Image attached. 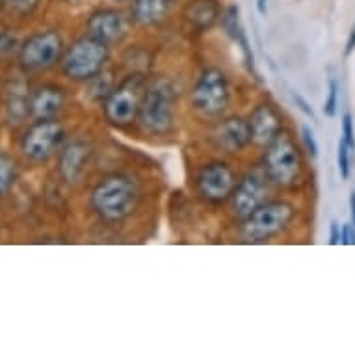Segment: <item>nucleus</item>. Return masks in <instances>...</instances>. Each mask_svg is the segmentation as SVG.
I'll use <instances>...</instances> for the list:
<instances>
[{
    "label": "nucleus",
    "instance_id": "f257e3e1",
    "mask_svg": "<svg viewBox=\"0 0 355 355\" xmlns=\"http://www.w3.org/2000/svg\"><path fill=\"white\" fill-rule=\"evenodd\" d=\"M140 198V184L130 175L110 173L95 184L89 205L101 220L117 223L138 209Z\"/></svg>",
    "mask_w": 355,
    "mask_h": 355
},
{
    "label": "nucleus",
    "instance_id": "f03ea898",
    "mask_svg": "<svg viewBox=\"0 0 355 355\" xmlns=\"http://www.w3.org/2000/svg\"><path fill=\"white\" fill-rule=\"evenodd\" d=\"M177 92L168 78H155L146 86L138 121L153 136H166L175 127Z\"/></svg>",
    "mask_w": 355,
    "mask_h": 355
},
{
    "label": "nucleus",
    "instance_id": "7ed1b4c3",
    "mask_svg": "<svg viewBox=\"0 0 355 355\" xmlns=\"http://www.w3.org/2000/svg\"><path fill=\"white\" fill-rule=\"evenodd\" d=\"M262 169L275 187H292L302 177V155L291 135L279 132L270 141L262 157Z\"/></svg>",
    "mask_w": 355,
    "mask_h": 355
},
{
    "label": "nucleus",
    "instance_id": "20e7f679",
    "mask_svg": "<svg viewBox=\"0 0 355 355\" xmlns=\"http://www.w3.org/2000/svg\"><path fill=\"white\" fill-rule=\"evenodd\" d=\"M108 58H110V47L94 40L92 35H86L65 49L62 56V71L69 80H92L101 75Z\"/></svg>",
    "mask_w": 355,
    "mask_h": 355
},
{
    "label": "nucleus",
    "instance_id": "39448f33",
    "mask_svg": "<svg viewBox=\"0 0 355 355\" xmlns=\"http://www.w3.org/2000/svg\"><path fill=\"white\" fill-rule=\"evenodd\" d=\"M146 82L140 75L125 78L117 87H114L103 103V114L112 127L125 128L138 121L141 97L146 92Z\"/></svg>",
    "mask_w": 355,
    "mask_h": 355
},
{
    "label": "nucleus",
    "instance_id": "423d86ee",
    "mask_svg": "<svg viewBox=\"0 0 355 355\" xmlns=\"http://www.w3.org/2000/svg\"><path fill=\"white\" fill-rule=\"evenodd\" d=\"M294 218V209L286 201H266L251 214L242 218L240 233L248 242H266L283 229Z\"/></svg>",
    "mask_w": 355,
    "mask_h": 355
},
{
    "label": "nucleus",
    "instance_id": "0eeeda50",
    "mask_svg": "<svg viewBox=\"0 0 355 355\" xmlns=\"http://www.w3.org/2000/svg\"><path fill=\"white\" fill-rule=\"evenodd\" d=\"M229 80L225 73L218 67H209L199 75L196 86L192 87L193 110L203 117H220L229 106Z\"/></svg>",
    "mask_w": 355,
    "mask_h": 355
},
{
    "label": "nucleus",
    "instance_id": "6e6552de",
    "mask_svg": "<svg viewBox=\"0 0 355 355\" xmlns=\"http://www.w3.org/2000/svg\"><path fill=\"white\" fill-rule=\"evenodd\" d=\"M64 40L56 30L30 35L19 47V65L24 71H45L62 62Z\"/></svg>",
    "mask_w": 355,
    "mask_h": 355
},
{
    "label": "nucleus",
    "instance_id": "1a4fd4ad",
    "mask_svg": "<svg viewBox=\"0 0 355 355\" xmlns=\"http://www.w3.org/2000/svg\"><path fill=\"white\" fill-rule=\"evenodd\" d=\"M65 128L58 119H37L24 132L21 151L34 162H45L58 151L64 141Z\"/></svg>",
    "mask_w": 355,
    "mask_h": 355
},
{
    "label": "nucleus",
    "instance_id": "9d476101",
    "mask_svg": "<svg viewBox=\"0 0 355 355\" xmlns=\"http://www.w3.org/2000/svg\"><path fill=\"white\" fill-rule=\"evenodd\" d=\"M239 177L227 162H209L199 169L196 188L199 198L210 205H221L231 199Z\"/></svg>",
    "mask_w": 355,
    "mask_h": 355
},
{
    "label": "nucleus",
    "instance_id": "9b49d317",
    "mask_svg": "<svg viewBox=\"0 0 355 355\" xmlns=\"http://www.w3.org/2000/svg\"><path fill=\"white\" fill-rule=\"evenodd\" d=\"M270 187H272V181H270L268 175L264 173L262 168L245 173L236 182V188H234L233 196H231L234 214L242 220L248 214H251L253 210L259 209L262 203H266Z\"/></svg>",
    "mask_w": 355,
    "mask_h": 355
},
{
    "label": "nucleus",
    "instance_id": "f8f14e48",
    "mask_svg": "<svg viewBox=\"0 0 355 355\" xmlns=\"http://www.w3.org/2000/svg\"><path fill=\"white\" fill-rule=\"evenodd\" d=\"M86 28L87 35L112 47L116 43H121L128 35V19L119 10L103 8L89 15Z\"/></svg>",
    "mask_w": 355,
    "mask_h": 355
},
{
    "label": "nucleus",
    "instance_id": "ddd939ff",
    "mask_svg": "<svg viewBox=\"0 0 355 355\" xmlns=\"http://www.w3.org/2000/svg\"><path fill=\"white\" fill-rule=\"evenodd\" d=\"M212 141L223 153H240L250 146L251 128L250 121L240 116L221 119L212 130Z\"/></svg>",
    "mask_w": 355,
    "mask_h": 355
},
{
    "label": "nucleus",
    "instance_id": "4468645a",
    "mask_svg": "<svg viewBox=\"0 0 355 355\" xmlns=\"http://www.w3.org/2000/svg\"><path fill=\"white\" fill-rule=\"evenodd\" d=\"M248 121H250L251 128V140L257 146L266 147L275 136L283 132L281 116L274 106L266 105V103L257 106L255 110L251 112V116L248 117Z\"/></svg>",
    "mask_w": 355,
    "mask_h": 355
},
{
    "label": "nucleus",
    "instance_id": "2eb2a0df",
    "mask_svg": "<svg viewBox=\"0 0 355 355\" xmlns=\"http://www.w3.org/2000/svg\"><path fill=\"white\" fill-rule=\"evenodd\" d=\"M65 94L58 86H41L30 95L26 112L37 119H56L58 114L64 110Z\"/></svg>",
    "mask_w": 355,
    "mask_h": 355
},
{
    "label": "nucleus",
    "instance_id": "dca6fc26",
    "mask_svg": "<svg viewBox=\"0 0 355 355\" xmlns=\"http://www.w3.org/2000/svg\"><path fill=\"white\" fill-rule=\"evenodd\" d=\"M89 157H92V147L87 146L86 141L76 140L65 146L60 155V173L64 177V181L71 184L80 181L82 175L86 173Z\"/></svg>",
    "mask_w": 355,
    "mask_h": 355
},
{
    "label": "nucleus",
    "instance_id": "f3484780",
    "mask_svg": "<svg viewBox=\"0 0 355 355\" xmlns=\"http://www.w3.org/2000/svg\"><path fill=\"white\" fill-rule=\"evenodd\" d=\"M182 15L192 28L205 32L212 28L223 13L218 0H188Z\"/></svg>",
    "mask_w": 355,
    "mask_h": 355
},
{
    "label": "nucleus",
    "instance_id": "a211bd4d",
    "mask_svg": "<svg viewBox=\"0 0 355 355\" xmlns=\"http://www.w3.org/2000/svg\"><path fill=\"white\" fill-rule=\"evenodd\" d=\"M175 0H132L130 21L140 26H153L162 23L173 10Z\"/></svg>",
    "mask_w": 355,
    "mask_h": 355
},
{
    "label": "nucleus",
    "instance_id": "6ab92c4d",
    "mask_svg": "<svg viewBox=\"0 0 355 355\" xmlns=\"http://www.w3.org/2000/svg\"><path fill=\"white\" fill-rule=\"evenodd\" d=\"M15 179H17V164L10 155L0 151V198L10 192Z\"/></svg>",
    "mask_w": 355,
    "mask_h": 355
},
{
    "label": "nucleus",
    "instance_id": "aec40b11",
    "mask_svg": "<svg viewBox=\"0 0 355 355\" xmlns=\"http://www.w3.org/2000/svg\"><path fill=\"white\" fill-rule=\"evenodd\" d=\"M337 164H338V173L343 177L344 181L349 177V171H352V149L344 141V138L338 140V153H337Z\"/></svg>",
    "mask_w": 355,
    "mask_h": 355
},
{
    "label": "nucleus",
    "instance_id": "412c9836",
    "mask_svg": "<svg viewBox=\"0 0 355 355\" xmlns=\"http://www.w3.org/2000/svg\"><path fill=\"white\" fill-rule=\"evenodd\" d=\"M4 6L15 15H30L40 6V0H4Z\"/></svg>",
    "mask_w": 355,
    "mask_h": 355
},
{
    "label": "nucleus",
    "instance_id": "4be33fe9",
    "mask_svg": "<svg viewBox=\"0 0 355 355\" xmlns=\"http://www.w3.org/2000/svg\"><path fill=\"white\" fill-rule=\"evenodd\" d=\"M337 105H338V84L335 78L329 80V89H327V99L326 105H324V112L326 116L333 117L337 114Z\"/></svg>",
    "mask_w": 355,
    "mask_h": 355
},
{
    "label": "nucleus",
    "instance_id": "5701e85b",
    "mask_svg": "<svg viewBox=\"0 0 355 355\" xmlns=\"http://www.w3.org/2000/svg\"><path fill=\"white\" fill-rule=\"evenodd\" d=\"M17 47H21V45H19L15 35L10 34V32H2L0 34V58H8Z\"/></svg>",
    "mask_w": 355,
    "mask_h": 355
},
{
    "label": "nucleus",
    "instance_id": "b1692460",
    "mask_svg": "<svg viewBox=\"0 0 355 355\" xmlns=\"http://www.w3.org/2000/svg\"><path fill=\"white\" fill-rule=\"evenodd\" d=\"M302 138H303V144H305V151H307L313 158L318 157V144H316L315 132H313L309 127H303Z\"/></svg>",
    "mask_w": 355,
    "mask_h": 355
},
{
    "label": "nucleus",
    "instance_id": "393cba45",
    "mask_svg": "<svg viewBox=\"0 0 355 355\" xmlns=\"http://www.w3.org/2000/svg\"><path fill=\"white\" fill-rule=\"evenodd\" d=\"M355 132H354V121H352V116L349 114H344L343 117V138L344 141L348 144L349 149L354 151L355 149Z\"/></svg>",
    "mask_w": 355,
    "mask_h": 355
},
{
    "label": "nucleus",
    "instance_id": "a878e982",
    "mask_svg": "<svg viewBox=\"0 0 355 355\" xmlns=\"http://www.w3.org/2000/svg\"><path fill=\"white\" fill-rule=\"evenodd\" d=\"M340 244L355 245V227L354 225H343V229H340Z\"/></svg>",
    "mask_w": 355,
    "mask_h": 355
},
{
    "label": "nucleus",
    "instance_id": "bb28decb",
    "mask_svg": "<svg viewBox=\"0 0 355 355\" xmlns=\"http://www.w3.org/2000/svg\"><path fill=\"white\" fill-rule=\"evenodd\" d=\"M292 99H294V103H296L297 106H300V110L305 114V116H309L311 119H315V112L311 110L307 106V103H305V99H303L302 95H297V94H292Z\"/></svg>",
    "mask_w": 355,
    "mask_h": 355
},
{
    "label": "nucleus",
    "instance_id": "cd10ccee",
    "mask_svg": "<svg viewBox=\"0 0 355 355\" xmlns=\"http://www.w3.org/2000/svg\"><path fill=\"white\" fill-rule=\"evenodd\" d=\"M329 244H340V229H338L337 221H331V225H329Z\"/></svg>",
    "mask_w": 355,
    "mask_h": 355
},
{
    "label": "nucleus",
    "instance_id": "c85d7f7f",
    "mask_svg": "<svg viewBox=\"0 0 355 355\" xmlns=\"http://www.w3.org/2000/svg\"><path fill=\"white\" fill-rule=\"evenodd\" d=\"M355 49V24L354 28H352V32H349V40H348V45H346V56H348L352 51Z\"/></svg>",
    "mask_w": 355,
    "mask_h": 355
},
{
    "label": "nucleus",
    "instance_id": "c756f323",
    "mask_svg": "<svg viewBox=\"0 0 355 355\" xmlns=\"http://www.w3.org/2000/svg\"><path fill=\"white\" fill-rule=\"evenodd\" d=\"M266 4H268V0H257V10H259L261 15H266V12H268Z\"/></svg>",
    "mask_w": 355,
    "mask_h": 355
},
{
    "label": "nucleus",
    "instance_id": "7c9ffc66",
    "mask_svg": "<svg viewBox=\"0 0 355 355\" xmlns=\"http://www.w3.org/2000/svg\"><path fill=\"white\" fill-rule=\"evenodd\" d=\"M349 210H352V221H354L355 227V190L352 192V198H349Z\"/></svg>",
    "mask_w": 355,
    "mask_h": 355
},
{
    "label": "nucleus",
    "instance_id": "2f4dec72",
    "mask_svg": "<svg viewBox=\"0 0 355 355\" xmlns=\"http://www.w3.org/2000/svg\"><path fill=\"white\" fill-rule=\"evenodd\" d=\"M4 6V0H0V8Z\"/></svg>",
    "mask_w": 355,
    "mask_h": 355
},
{
    "label": "nucleus",
    "instance_id": "473e14b6",
    "mask_svg": "<svg viewBox=\"0 0 355 355\" xmlns=\"http://www.w3.org/2000/svg\"><path fill=\"white\" fill-rule=\"evenodd\" d=\"M116 2H123V0H116Z\"/></svg>",
    "mask_w": 355,
    "mask_h": 355
}]
</instances>
